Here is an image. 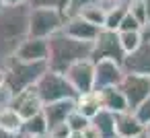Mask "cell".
Listing matches in <instances>:
<instances>
[{
  "instance_id": "obj_1",
  "label": "cell",
  "mask_w": 150,
  "mask_h": 138,
  "mask_svg": "<svg viewBox=\"0 0 150 138\" xmlns=\"http://www.w3.org/2000/svg\"><path fill=\"white\" fill-rule=\"evenodd\" d=\"M29 13L31 6L4 4L0 9V66L6 68L15 58L19 46L29 37Z\"/></svg>"
},
{
  "instance_id": "obj_2",
  "label": "cell",
  "mask_w": 150,
  "mask_h": 138,
  "mask_svg": "<svg viewBox=\"0 0 150 138\" xmlns=\"http://www.w3.org/2000/svg\"><path fill=\"white\" fill-rule=\"evenodd\" d=\"M91 54H93V41H80V39L66 35L64 31H58L56 35L50 37L47 66H50V70L64 74L68 66H72L78 60L91 58Z\"/></svg>"
},
{
  "instance_id": "obj_3",
  "label": "cell",
  "mask_w": 150,
  "mask_h": 138,
  "mask_svg": "<svg viewBox=\"0 0 150 138\" xmlns=\"http://www.w3.org/2000/svg\"><path fill=\"white\" fill-rule=\"evenodd\" d=\"M47 68V62H21L13 58L6 66V83L15 89V93H19L23 89L33 87Z\"/></svg>"
},
{
  "instance_id": "obj_4",
  "label": "cell",
  "mask_w": 150,
  "mask_h": 138,
  "mask_svg": "<svg viewBox=\"0 0 150 138\" xmlns=\"http://www.w3.org/2000/svg\"><path fill=\"white\" fill-rule=\"evenodd\" d=\"M35 89H37L43 103H52V101H60V99H76L78 97L74 87L68 83V78L62 72H56V70H50V68L35 83Z\"/></svg>"
},
{
  "instance_id": "obj_5",
  "label": "cell",
  "mask_w": 150,
  "mask_h": 138,
  "mask_svg": "<svg viewBox=\"0 0 150 138\" xmlns=\"http://www.w3.org/2000/svg\"><path fill=\"white\" fill-rule=\"evenodd\" d=\"M66 23V13L58 9H31L29 13V35L50 39L58 31H62Z\"/></svg>"
},
{
  "instance_id": "obj_6",
  "label": "cell",
  "mask_w": 150,
  "mask_h": 138,
  "mask_svg": "<svg viewBox=\"0 0 150 138\" xmlns=\"http://www.w3.org/2000/svg\"><path fill=\"white\" fill-rule=\"evenodd\" d=\"M91 58L97 62V60H115V62H121L125 60V52L121 48V41H119V33L117 31H111V29H101V33L97 35V39L93 41V54Z\"/></svg>"
},
{
  "instance_id": "obj_7",
  "label": "cell",
  "mask_w": 150,
  "mask_h": 138,
  "mask_svg": "<svg viewBox=\"0 0 150 138\" xmlns=\"http://www.w3.org/2000/svg\"><path fill=\"white\" fill-rule=\"evenodd\" d=\"M64 76L68 78V83L74 87V91L78 95L95 91V60L84 58V60L74 62L72 66L66 68Z\"/></svg>"
},
{
  "instance_id": "obj_8",
  "label": "cell",
  "mask_w": 150,
  "mask_h": 138,
  "mask_svg": "<svg viewBox=\"0 0 150 138\" xmlns=\"http://www.w3.org/2000/svg\"><path fill=\"white\" fill-rule=\"evenodd\" d=\"M119 89L123 91L129 109H138L148 99V95H150V76H144V74H127L125 72Z\"/></svg>"
},
{
  "instance_id": "obj_9",
  "label": "cell",
  "mask_w": 150,
  "mask_h": 138,
  "mask_svg": "<svg viewBox=\"0 0 150 138\" xmlns=\"http://www.w3.org/2000/svg\"><path fill=\"white\" fill-rule=\"evenodd\" d=\"M125 76L123 64L115 60H97L95 62V89L119 87Z\"/></svg>"
},
{
  "instance_id": "obj_10",
  "label": "cell",
  "mask_w": 150,
  "mask_h": 138,
  "mask_svg": "<svg viewBox=\"0 0 150 138\" xmlns=\"http://www.w3.org/2000/svg\"><path fill=\"white\" fill-rule=\"evenodd\" d=\"M15 58L21 60V62H47V58H50V39L29 35L19 46Z\"/></svg>"
},
{
  "instance_id": "obj_11",
  "label": "cell",
  "mask_w": 150,
  "mask_h": 138,
  "mask_svg": "<svg viewBox=\"0 0 150 138\" xmlns=\"http://www.w3.org/2000/svg\"><path fill=\"white\" fill-rule=\"evenodd\" d=\"M101 29H103V27L93 25L91 21L82 19L80 15H70V17H66V23H64V27H62V31H64L66 35H70V37H74V39H80V41H95L97 35L101 33Z\"/></svg>"
},
{
  "instance_id": "obj_12",
  "label": "cell",
  "mask_w": 150,
  "mask_h": 138,
  "mask_svg": "<svg viewBox=\"0 0 150 138\" xmlns=\"http://www.w3.org/2000/svg\"><path fill=\"white\" fill-rule=\"evenodd\" d=\"M13 107H15L25 120H27V117H33V115L39 113V111H43V101H41V97H39L35 85L29 87V89H23V91L15 93Z\"/></svg>"
},
{
  "instance_id": "obj_13",
  "label": "cell",
  "mask_w": 150,
  "mask_h": 138,
  "mask_svg": "<svg viewBox=\"0 0 150 138\" xmlns=\"http://www.w3.org/2000/svg\"><path fill=\"white\" fill-rule=\"evenodd\" d=\"M123 70L127 74H144V76H150V41H142L138 50L125 54Z\"/></svg>"
},
{
  "instance_id": "obj_14",
  "label": "cell",
  "mask_w": 150,
  "mask_h": 138,
  "mask_svg": "<svg viewBox=\"0 0 150 138\" xmlns=\"http://www.w3.org/2000/svg\"><path fill=\"white\" fill-rule=\"evenodd\" d=\"M115 132L117 138H132L146 132V124L136 115L134 109H125L115 113Z\"/></svg>"
},
{
  "instance_id": "obj_15",
  "label": "cell",
  "mask_w": 150,
  "mask_h": 138,
  "mask_svg": "<svg viewBox=\"0 0 150 138\" xmlns=\"http://www.w3.org/2000/svg\"><path fill=\"white\" fill-rule=\"evenodd\" d=\"M99 93V99H101V107L107 109V111H113V113H119V111H125L129 109L127 105V99L123 95V91L119 87H105V89H95Z\"/></svg>"
},
{
  "instance_id": "obj_16",
  "label": "cell",
  "mask_w": 150,
  "mask_h": 138,
  "mask_svg": "<svg viewBox=\"0 0 150 138\" xmlns=\"http://www.w3.org/2000/svg\"><path fill=\"white\" fill-rule=\"evenodd\" d=\"M74 109H76V99H60V101L43 103V113H45L50 126H56V124L66 122L68 115Z\"/></svg>"
},
{
  "instance_id": "obj_17",
  "label": "cell",
  "mask_w": 150,
  "mask_h": 138,
  "mask_svg": "<svg viewBox=\"0 0 150 138\" xmlns=\"http://www.w3.org/2000/svg\"><path fill=\"white\" fill-rule=\"evenodd\" d=\"M23 132H25L29 138H47L50 124H47L45 113L39 111V113H35L33 117H27L25 124H23Z\"/></svg>"
},
{
  "instance_id": "obj_18",
  "label": "cell",
  "mask_w": 150,
  "mask_h": 138,
  "mask_svg": "<svg viewBox=\"0 0 150 138\" xmlns=\"http://www.w3.org/2000/svg\"><path fill=\"white\" fill-rule=\"evenodd\" d=\"M76 109L80 113H84L88 120H93L103 107H101V99H99V93L97 91H88V93H82L76 97Z\"/></svg>"
},
{
  "instance_id": "obj_19",
  "label": "cell",
  "mask_w": 150,
  "mask_h": 138,
  "mask_svg": "<svg viewBox=\"0 0 150 138\" xmlns=\"http://www.w3.org/2000/svg\"><path fill=\"white\" fill-rule=\"evenodd\" d=\"M91 122H93V126L99 130L101 138H117V132H115V113H113V111L101 109Z\"/></svg>"
},
{
  "instance_id": "obj_20",
  "label": "cell",
  "mask_w": 150,
  "mask_h": 138,
  "mask_svg": "<svg viewBox=\"0 0 150 138\" xmlns=\"http://www.w3.org/2000/svg\"><path fill=\"white\" fill-rule=\"evenodd\" d=\"M23 124H25V117L13 105L0 109V130H6V132H23Z\"/></svg>"
},
{
  "instance_id": "obj_21",
  "label": "cell",
  "mask_w": 150,
  "mask_h": 138,
  "mask_svg": "<svg viewBox=\"0 0 150 138\" xmlns=\"http://www.w3.org/2000/svg\"><path fill=\"white\" fill-rule=\"evenodd\" d=\"M82 19L91 21L93 25H99V27H105V19H107V6L101 2H93V4H86L84 9H80L78 13Z\"/></svg>"
},
{
  "instance_id": "obj_22",
  "label": "cell",
  "mask_w": 150,
  "mask_h": 138,
  "mask_svg": "<svg viewBox=\"0 0 150 138\" xmlns=\"http://www.w3.org/2000/svg\"><path fill=\"white\" fill-rule=\"evenodd\" d=\"M127 15V2H115L107 6V19H105V29L117 31L123 17Z\"/></svg>"
},
{
  "instance_id": "obj_23",
  "label": "cell",
  "mask_w": 150,
  "mask_h": 138,
  "mask_svg": "<svg viewBox=\"0 0 150 138\" xmlns=\"http://www.w3.org/2000/svg\"><path fill=\"white\" fill-rule=\"evenodd\" d=\"M117 33H119V41H121V48L125 54L140 48V43H142L140 31H117Z\"/></svg>"
},
{
  "instance_id": "obj_24",
  "label": "cell",
  "mask_w": 150,
  "mask_h": 138,
  "mask_svg": "<svg viewBox=\"0 0 150 138\" xmlns=\"http://www.w3.org/2000/svg\"><path fill=\"white\" fill-rule=\"evenodd\" d=\"M27 4L31 9H58L62 13H68V0H27Z\"/></svg>"
},
{
  "instance_id": "obj_25",
  "label": "cell",
  "mask_w": 150,
  "mask_h": 138,
  "mask_svg": "<svg viewBox=\"0 0 150 138\" xmlns=\"http://www.w3.org/2000/svg\"><path fill=\"white\" fill-rule=\"evenodd\" d=\"M66 122H68V126H70V130H72V132H84V128L91 124V120H88L84 113H80L78 109H74V111L68 115V120H66Z\"/></svg>"
},
{
  "instance_id": "obj_26",
  "label": "cell",
  "mask_w": 150,
  "mask_h": 138,
  "mask_svg": "<svg viewBox=\"0 0 150 138\" xmlns=\"http://www.w3.org/2000/svg\"><path fill=\"white\" fill-rule=\"evenodd\" d=\"M127 11H129V15H134L142 25L148 23V13H146L144 0H129V2H127Z\"/></svg>"
},
{
  "instance_id": "obj_27",
  "label": "cell",
  "mask_w": 150,
  "mask_h": 138,
  "mask_svg": "<svg viewBox=\"0 0 150 138\" xmlns=\"http://www.w3.org/2000/svg\"><path fill=\"white\" fill-rule=\"evenodd\" d=\"M72 130L68 126V122H62V124H56V126H50V132H47V138H70Z\"/></svg>"
},
{
  "instance_id": "obj_28",
  "label": "cell",
  "mask_w": 150,
  "mask_h": 138,
  "mask_svg": "<svg viewBox=\"0 0 150 138\" xmlns=\"http://www.w3.org/2000/svg\"><path fill=\"white\" fill-rule=\"evenodd\" d=\"M13 99H15V89H13L8 83L0 85V107L13 105Z\"/></svg>"
},
{
  "instance_id": "obj_29",
  "label": "cell",
  "mask_w": 150,
  "mask_h": 138,
  "mask_svg": "<svg viewBox=\"0 0 150 138\" xmlns=\"http://www.w3.org/2000/svg\"><path fill=\"white\" fill-rule=\"evenodd\" d=\"M140 27H142V23L134 15H129V11H127V15L123 17V21H121V25H119L117 31H140Z\"/></svg>"
},
{
  "instance_id": "obj_30",
  "label": "cell",
  "mask_w": 150,
  "mask_h": 138,
  "mask_svg": "<svg viewBox=\"0 0 150 138\" xmlns=\"http://www.w3.org/2000/svg\"><path fill=\"white\" fill-rule=\"evenodd\" d=\"M93 2H99V0H68V17L70 15H78L80 9H84L86 4H93Z\"/></svg>"
},
{
  "instance_id": "obj_31",
  "label": "cell",
  "mask_w": 150,
  "mask_h": 138,
  "mask_svg": "<svg viewBox=\"0 0 150 138\" xmlns=\"http://www.w3.org/2000/svg\"><path fill=\"white\" fill-rule=\"evenodd\" d=\"M82 134H84V138H101V134H99V130L93 126V122L84 128V132H82Z\"/></svg>"
},
{
  "instance_id": "obj_32",
  "label": "cell",
  "mask_w": 150,
  "mask_h": 138,
  "mask_svg": "<svg viewBox=\"0 0 150 138\" xmlns=\"http://www.w3.org/2000/svg\"><path fill=\"white\" fill-rule=\"evenodd\" d=\"M0 138H29L25 132H6V130H0Z\"/></svg>"
},
{
  "instance_id": "obj_33",
  "label": "cell",
  "mask_w": 150,
  "mask_h": 138,
  "mask_svg": "<svg viewBox=\"0 0 150 138\" xmlns=\"http://www.w3.org/2000/svg\"><path fill=\"white\" fill-rule=\"evenodd\" d=\"M6 83V68L0 66V85H4Z\"/></svg>"
},
{
  "instance_id": "obj_34",
  "label": "cell",
  "mask_w": 150,
  "mask_h": 138,
  "mask_svg": "<svg viewBox=\"0 0 150 138\" xmlns=\"http://www.w3.org/2000/svg\"><path fill=\"white\" fill-rule=\"evenodd\" d=\"M27 0H4V4H23Z\"/></svg>"
},
{
  "instance_id": "obj_35",
  "label": "cell",
  "mask_w": 150,
  "mask_h": 138,
  "mask_svg": "<svg viewBox=\"0 0 150 138\" xmlns=\"http://www.w3.org/2000/svg\"><path fill=\"white\" fill-rule=\"evenodd\" d=\"M144 4H146V13H148V23H150V0H144Z\"/></svg>"
},
{
  "instance_id": "obj_36",
  "label": "cell",
  "mask_w": 150,
  "mask_h": 138,
  "mask_svg": "<svg viewBox=\"0 0 150 138\" xmlns=\"http://www.w3.org/2000/svg\"><path fill=\"white\" fill-rule=\"evenodd\" d=\"M101 2H103L105 6H109V4H115V2H121V0H101Z\"/></svg>"
},
{
  "instance_id": "obj_37",
  "label": "cell",
  "mask_w": 150,
  "mask_h": 138,
  "mask_svg": "<svg viewBox=\"0 0 150 138\" xmlns=\"http://www.w3.org/2000/svg\"><path fill=\"white\" fill-rule=\"evenodd\" d=\"M70 138H84V134H82V132H72Z\"/></svg>"
},
{
  "instance_id": "obj_38",
  "label": "cell",
  "mask_w": 150,
  "mask_h": 138,
  "mask_svg": "<svg viewBox=\"0 0 150 138\" xmlns=\"http://www.w3.org/2000/svg\"><path fill=\"white\" fill-rule=\"evenodd\" d=\"M132 138H148V134L144 132V134H140V136H132Z\"/></svg>"
},
{
  "instance_id": "obj_39",
  "label": "cell",
  "mask_w": 150,
  "mask_h": 138,
  "mask_svg": "<svg viewBox=\"0 0 150 138\" xmlns=\"http://www.w3.org/2000/svg\"><path fill=\"white\" fill-rule=\"evenodd\" d=\"M146 134H148V138H150V124H146Z\"/></svg>"
},
{
  "instance_id": "obj_40",
  "label": "cell",
  "mask_w": 150,
  "mask_h": 138,
  "mask_svg": "<svg viewBox=\"0 0 150 138\" xmlns=\"http://www.w3.org/2000/svg\"><path fill=\"white\" fill-rule=\"evenodd\" d=\"M2 6H4V0H0V9H2Z\"/></svg>"
},
{
  "instance_id": "obj_41",
  "label": "cell",
  "mask_w": 150,
  "mask_h": 138,
  "mask_svg": "<svg viewBox=\"0 0 150 138\" xmlns=\"http://www.w3.org/2000/svg\"><path fill=\"white\" fill-rule=\"evenodd\" d=\"M0 109H2V107H0Z\"/></svg>"
}]
</instances>
